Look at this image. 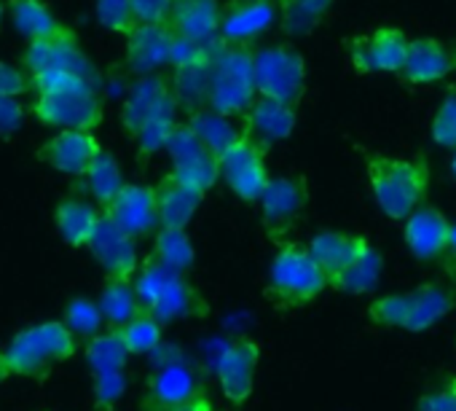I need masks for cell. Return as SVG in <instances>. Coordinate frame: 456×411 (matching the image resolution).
<instances>
[{
  "label": "cell",
  "mask_w": 456,
  "mask_h": 411,
  "mask_svg": "<svg viewBox=\"0 0 456 411\" xmlns=\"http://www.w3.org/2000/svg\"><path fill=\"white\" fill-rule=\"evenodd\" d=\"M196 395H201L199 376L183 360H172L151 376L148 390H145V408L175 411L185 406L188 400H193Z\"/></svg>",
  "instance_id": "obj_23"
},
{
  "label": "cell",
  "mask_w": 456,
  "mask_h": 411,
  "mask_svg": "<svg viewBox=\"0 0 456 411\" xmlns=\"http://www.w3.org/2000/svg\"><path fill=\"white\" fill-rule=\"evenodd\" d=\"M100 151H102V145L94 132L62 129L38 148V159L62 175L84 177V172L89 169V164L97 159Z\"/></svg>",
  "instance_id": "obj_19"
},
{
  "label": "cell",
  "mask_w": 456,
  "mask_h": 411,
  "mask_svg": "<svg viewBox=\"0 0 456 411\" xmlns=\"http://www.w3.org/2000/svg\"><path fill=\"white\" fill-rule=\"evenodd\" d=\"M256 100L253 86V49L220 44L207 68L204 105L220 116H242Z\"/></svg>",
  "instance_id": "obj_4"
},
{
  "label": "cell",
  "mask_w": 456,
  "mask_h": 411,
  "mask_svg": "<svg viewBox=\"0 0 456 411\" xmlns=\"http://www.w3.org/2000/svg\"><path fill=\"white\" fill-rule=\"evenodd\" d=\"M28 89L30 78L20 68L0 60V100H20Z\"/></svg>",
  "instance_id": "obj_44"
},
{
  "label": "cell",
  "mask_w": 456,
  "mask_h": 411,
  "mask_svg": "<svg viewBox=\"0 0 456 411\" xmlns=\"http://www.w3.org/2000/svg\"><path fill=\"white\" fill-rule=\"evenodd\" d=\"M22 62L28 68V76L57 73V76H76L89 84H97V70H94L92 60L86 57V52L81 49L76 30H70V28H62L52 38L28 44Z\"/></svg>",
  "instance_id": "obj_9"
},
{
  "label": "cell",
  "mask_w": 456,
  "mask_h": 411,
  "mask_svg": "<svg viewBox=\"0 0 456 411\" xmlns=\"http://www.w3.org/2000/svg\"><path fill=\"white\" fill-rule=\"evenodd\" d=\"M217 167H220V177L240 199H245V201L261 199V193L269 183L266 151H261L250 140L240 137L232 148H225L217 156Z\"/></svg>",
  "instance_id": "obj_13"
},
{
  "label": "cell",
  "mask_w": 456,
  "mask_h": 411,
  "mask_svg": "<svg viewBox=\"0 0 456 411\" xmlns=\"http://www.w3.org/2000/svg\"><path fill=\"white\" fill-rule=\"evenodd\" d=\"M328 288L325 272L314 264L306 245L288 242L277 251L269 267L266 293L282 307H301L314 301Z\"/></svg>",
  "instance_id": "obj_7"
},
{
  "label": "cell",
  "mask_w": 456,
  "mask_h": 411,
  "mask_svg": "<svg viewBox=\"0 0 456 411\" xmlns=\"http://www.w3.org/2000/svg\"><path fill=\"white\" fill-rule=\"evenodd\" d=\"M100 218H102V210L86 199H62L54 213V224H57L62 242L76 251L89 245Z\"/></svg>",
  "instance_id": "obj_27"
},
{
  "label": "cell",
  "mask_w": 456,
  "mask_h": 411,
  "mask_svg": "<svg viewBox=\"0 0 456 411\" xmlns=\"http://www.w3.org/2000/svg\"><path fill=\"white\" fill-rule=\"evenodd\" d=\"M164 151L169 153V161H172V177L207 193L217 177H220V167H217V159L196 140V135L185 127V124H177L164 145Z\"/></svg>",
  "instance_id": "obj_10"
},
{
  "label": "cell",
  "mask_w": 456,
  "mask_h": 411,
  "mask_svg": "<svg viewBox=\"0 0 456 411\" xmlns=\"http://www.w3.org/2000/svg\"><path fill=\"white\" fill-rule=\"evenodd\" d=\"M416 411H456V376L424 392L416 400Z\"/></svg>",
  "instance_id": "obj_42"
},
{
  "label": "cell",
  "mask_w": 456,
  "mask_h": 411,
  "mask_svg": "<svg viewBox=\"0 0 456 411\" xmlns=\"http://www.w3.org/2000/svg\"><path fill=\"white\" fill-rule=\"evenodd\" d=\"M94 14L102 30L124 36V38H129L137 28L134 14H132V0H97Z\"/></svg>",
  "instance_id": "obj_39"
},
{
  "label": "cell",
  "mask_w": 456,
  "mask_h": 411,
  "mask_svg": "<svg viewBox=\"0 0 456 411\" xmlns=\"http://www.w3.org/2000/svg\"><path fill=\"white\" fill-rule=\"evenodd\" d=\"M333 0H277V12L282 14V28L290 36L314 30L322 17L330 12Z\"/></svg>",
  "instance_id": "obj_35"
},
{
  "label": "cell",
  "mask_w": 456,
  "mask_h": 411,
  "mask_svg": "<svg viewBox=\"0 0 456 411\" xmlns=\"http://www.w3.org/2000/svg\"><path fill=\"white\" fill-rule=\"evenodd\" d=\"M405 331L411 333H421L429 331L432 325H437L443 317H448L456 307V296L437 285V283H424L419 288H413L411 293H405Z\"/></svg>",
  "instance_id": "obj_26"
},
{
  "label": "cell",
  "mask_w": 456,
  "mask_h": 411,
  "mask_svg": "<svg viewBox=\"0 0 456 411\" xmlns=\"http://www.w3.org/2000/svg\"><path fill=\"white\" fill-rule=\"evenodd\" d=\"M9 376H12V371H9V363H6V355H4V349H0V384H4Z\"/></svg>",
  "instance_id": "obj_49"
},
{
  "label": "cell",
  "mask_w": 456,
  "mask_h": 411,
  "mask_svg": "<svg viewBox=\"0 0 456 411\" xmlns=\"http://www.w3.org/2000/svg\"><path fill=\"white\" fill-rule=\"evenodd\" d=\"M65 328L81 341V339H92L100 333V328L105 325L102 315H100V307L97 301L86 299V296H76L68 307H65Z\"/></svg>",
  "instance_id": "obj_38"
},
{
  "label": "cell",
  "mask_w": 456,
  "mask_h": 411,
  "mask_svg": "<svg viewBox=\"0 0 456 411\" xmlns=\"http://www.w3.org/2000/svg\"><path fill=\"white\" fill-rule=\"evenodd\" d=\"M256 97L298 105L306 92V60L296 46L280 44L253 52Z\"/></svg>",
  "instance_id": "obj_8"
},
{
  "label": "cell",
  "mask_w": 456,
  "mask_h": 411,
  "mask_svg": "<svg viewBox=\"0 0 456 411\" xmlns=\"http://www.w3.org/2000/svg\"><path fill=\"white\" fill-rule=\"evenodd\" d=\"M0 22H4V4H0Z\"/></svg>",
  "instance_id": "obj_51"
},
{
  "label": "cell",
  "mask_w": 456,
  "mask_h": 411,
  "mask_svg": "<svg viewBox=\"0 0 456 411\" xmlns=\"http://www.w3.org/2000/svg\"><path fill=\"white\" fill-rule=\"evenodd\" d=\"M156 191V210H159V229H185L196 210L201 208L204 193L175 180L172 175L161 177Z\"/></svg>",
  "instance_id": "obj_25"
},
{
  "label": "cell",
  "mask_w": 456,
  "mask_h": 411,
  "mask_svg": "<svg viewBox=\"0 0 456 411\" xmlns=\"http://www.w3.org/2000/svg\"><path fill=\"white\" fill-rule=\"evenodd\" d=\"M277 17V0H228L220 6V44L250 49Z\"/></svg>",
  "instance_id": "obj_14"
},
{
  "label": "cell",
  "mask_w": 456,
  "mask_h": 411,
  "mask_svg": "<svg viewBox=\"0 0 456 411\" xmlns=\"http://www.w3.org/2000/svg\"><path fill=\"white\" fill-rule=\"evenodd\" d=\"M432 140L440 148L456 151V92H448L432 119Z\"/></svg>",
  "instance_id": "obj_40"
},
{
  "label": "cell",
  "mask_w": 456,
  "mask_h": 411,
  "mask_svg": "<svg viewBox=\"0 0 456 411\" xmlns=\"http://www.w3.org/2000/svg\"><path fill=\"white\" fill-rule=\"evenodd\" d=\"M78 339L65 328L62 320L36 323L20 331L4 349L9 371L14 376H44L52 366L73 358Z\"/></svg>",
  "instance_id": "obj_6"
},
{
  "label": "cell",
  "mask_w": 456,
  "mask_h": 411,
  "mask_svg": "<svg viewBox=\"0 0 456 411\" xmlns=\"http://www.w3.org/2000/svg\"><path fill=\"white\" fill-rule=\"evenodd\" d=\"M261 360V344L256 339H232L215 363V376L220 384V392L228 403L242 406L256 387V368Z\"/></svg>",
  "instance_id": "obj_11"
},
{
  "label": "cell",
  "mask_w": 456,
  "mask_h": 411,
  "mask_svg": "<svg viewBox=\"0 0 456 411\" xmlns=\"http://www.w3.org/2000/svg\"><path fill=\"white\" fill-rule=\"evenodd\" d=\"M153 261L169 272L185 275L196 261V251L185 229H159L153 240Z\"/></svg>",
  "instance_id": "obj_33"
},
{
  "label": "cell",
  "mask_w": 456,
  "mask_h": 411,
  "mask_svg": "<svg viewBox=\"0 0 456 411\" xmlns=\"http://www.w3.org/2000/svg\"><path fill=\"white\" fill-rule=\"evenodd\" d=\"M451 175H453V180H456V151H453V159H451Z\"/></svg>",
  "instance_id": "obj_50"
},
{
  "label": "cell",
  "mask_w": 456,
  "mask_h": 411,
  "mask_svg": "<svg viewBox=\"0 0 456 411\" xmlns=\"http://www.w3.org/2000/svg\"><path fill=\"white\" fill-rule=\"evenodd\" d=\"M445 253L456 261V224H451V237H448V248H445Z\"/></svg>",
  "instance_id": "obj_48"
},
{
  "label": "cell",
  "mask_w": 456,
  "mask_h": 411,
  "mask_svg": "<svg viewBox=\"0 0 456 411\" xmlns=\"http://www.w3.org/2000/svg\"><path fill=\"white\" fill-rule=\"evenodd\" d=\"M403 237L413 259L419 261H435L445 256L448 237H451V221L432 204H419V208L403 221Z\"/></svg>",
  "instance_id": "obj_22"
},
{
  "label": "cell",
  "mask_w": 456,
  "mask_h": 411,
  "mask_svg": "<svg viewBox=\"0 0 456 411\" xmlns=\"http://www.w3.org/2000/svg\"><path fill=\"white\" fill-rule=\"evenodd\" d=\"M456 73V46L443 44L432 36L421 38H408L405 49V62L400 70V78L413 86L424 84H437Z\"/></svg>",
  "instance_id": "obj_16"
},
{
  "label": "cell",
  "mask_w": 456,
  "mask_h": 411,
  "mask_svg": "<svg viewBox=\"0 0 456 411\" xmlns=\"http://www.w3.org/2000/svg\"><path fill=\"white\" fill-rule=\"evenodd\" d=\"M368 183L379 210L392 221H405L419 204H424L429 188V167L424 159L370 156Z\"/></svg>",
  "instance_id": "obj_3"
},
{
  "label": "cell",
  "mask_w": 456,
  "mask_h": 411,
  "mask_svg": "<svg viewBox=\"0 0 456 411\" xmlns=\"http://www.w3.org/2000/svg\"><path fill=\"white\" fill-rule=\"evenodd\" d=\"M25 108L20 100H0V135H12L22 124Z\"/></svg>",
  "instance_id": "obj_46"
},
{
  "label": "cell",
  "mask_w": 456,
  "mask_h": 411,
  "mask_svg": "<svg viewBox=\"0 0 456 411\" xmlns=\"http://www.w3.org/2000/svg\"><path fill=\"white\" fill-rule=\"evenodd\" d=\"M185 127L196 135V140L217 159L225 148H232L240 137H242V129L240 124H234V119L228 116H220L209 108H193L188 113V121Z\"/></svg>",
  "instance_id": "obj_29"
},
{
  "label": "cell",
  "mask_w": 456,
  "mask_h": 411,
  "mask_svg": "<svg viewBox=\"0 0 456 411\" xmlns=\"http://www.w3.org/2000/svg\"><path fill=\"white\" fill-rule=\"evenodd\" d=\"M9 17L17 33L28 38V44L52 38L65 28L44 0H9Z\"/></svg>",
  "instance_id": "obj_31"
},
{
  "label": "cell",
  "mask_w": 456,
  "mask_h": 411,
  "mask_svg": "<svg viewBox=\"0 0 456 411\" xmlns=\"http://www.w3.org/2000/svg\"><path fill=\"white\" fill-rule=\"evenodd\" d=\"M121 124L140 153H156L177 127V100L164 78H140L121 108Z\"/></svg>",
  "instance_id": "obj_2"
},
{
  "label": "cell",
  "mask_w": 456,
  "mask_h": 411,
  "mask_svg": "<svg viewBox=\"0 0 456 411\" xmlns=\"http://www.w3.org/2000/svg\"><path fill=\"white\" fill-rule=\"evenodd\" d=\"M84 183H86V191L92 193V199L100 204V210H102L124 185V175H121V167H118L116 156L108 153V151H100L97 159L84 172Z\"/></svg>",
  "instance_id": "obj_34"
},
{
  "label": "cell",
  "mask_w": 456,
  "mask_h": 411,
  "mask_svg": "<svg viewBox=\"0 0 456 411\" xmlns=\"http://www.w3.org/2000/svg\"><path fill=\"white\" fill-rule=\"evenodd\" d=\"M172 0H132V14L137 25H167Z\"/></svg>",
  "instance_id": "obj_43"
},
{
  "label": "cell",
  "mask_w": 456,
  "mask_h": 411,
  "mask_svg": "<svg viewBox=\"0 0 456 411\" xmlns=\"http://www.w3.org/2000/svg\"><path fill=\"white\" fill-rule=\"evenodd\" d=\"M175 411H220L207 395H196L193 400H188L185 406H180V408H175Z\"/></svg>",
  "instance_id": "obj_47"
},
{
  "label": "cell",
  "mask_w": 456,
  "mask_h": 411,
  "mask_svg": "<svg viewBox=\"0 0 456 411\" xmlns=\"http://www.w3.org/2000/svg\"><path fill=\"white\" fill-rule=\"evenodd\" d=\"M30 89H36L33 116L44 127L54 129H84L97 132L102 124V100L97 84H89L76 76L38 73L28 76Z\"/></svg>",
  "instance_id": "obj_1"
},
{
  "label": "cell",
  "mask_w": 456,
  "mask_h": 411,
  "mask_svg": "<svg viewBox=\"0 0 456 411\" xmlns=\"http://www.w3.org/2000/svg\"><path fill=\"white\" fill-rule=\"evenodd\" d=\"M102 216L113 221L129 237H145L159 229L156 191L145 183H124L121 191L102 208Z\"/></svg>",
  "instance_id": "obj_15"
},
{
  "label": "cell",
  "mask_w": 456,
  "mask_h": 411,
  "mask_svg": "<svg viewBox=\"0 0 456 411\" xmlns=\"http://www.w3.org/2000/svg\"><path fill=\"white\" fill-rule=\"evenodd\" d=\"M129 352L124 349L121 339L116 331H105L97 333L86 341V360L94 371V376L100 374H113V371H124Z\"/></svg>",
  "instance_id": "obj_36"
},
{
  "label": "cell",
  "mask_w": 456,
  "mask_h": 411,
  "mask_svg": "<svg viewBox=\"0 0 456 411\" xmlns=\"http://www.w3.org/2000/svg\"><path fill=\"white\" fill-rule=\"evenodd\" d=\"M116 333L129 355H148V352L159 349V344H161V323L156 317H151L148 312H140L126 325L116 328Z\"/></svg>",
  "instance_id": "obj_37"
},
{
  "label": "cell",
  "mask_w": 456,
  "mask_h": 411,
  "mask_svg": "<svg viewBox=\"0 0 456 411\" xmlns=\"http://www.w3.org/2000/svg\"><path fill=\"white\" fill-rule=\"evenodd\" d=\"M365 237L357 234H344V232H320L312 237V242L306 245L309 256L314 259V264L325 272V277L330 280L333 275H338L344 267H349L357 253L365 248Z\"/></svg>",
  "instance_id": "obj_28"
},
{
  "label": "cell",
  "mask_w": 456,
  "mask_h": 411,
  "mask_svg": "<svg viewBox=\"0 0 456 411\" xmlns=\"http://www.w3.org/2000/svg\"><path fill=\"white\" fill-rule=\"evenodd\" d=\"M124 392V371H113V374H100L94 382V398L100 406H113Z\"/></svg>",
  "instance_id": "obj_45"
},
{
  "label": "cell",
  "mask_w": 456,
  "mask_h": 411,
  "mask_svg": "<svg viewBox=\"0 0 456 411\" xmlns=\"http://www.w3.org/2000/svg\"><path fill=\"white\" fill-rule=\"evenodd\" d=\"M240 129H242L245 140H250L261 151H269L274 143H282V140H288L293 135V129H296V108L285 105V103H277V100L256 97L250 103V108L242 113Z\"/></svg>",
  "instance_id": "obj_17"
},
{
  "label": "cell",
  "mask_w": 456,
  "mask_h": 411,
  "mask_svg": "<svg viewBox=\"0 0 456 411\" xmlns=\"http://www.w3.org/2000/svg\"><path fill=\"white\" fill-rule=\"evenodd\" d=\"M261 216H264V224L269 232H285L290 229L304 208L309 201V191H306V180L301 177H269L264 193H261Z\"/></svg>",
  "instance_id": "obj_21"
},
{
  "label": "cell",
  "mask_w": 456,
  "mask_h": 411,
  "mask_svg": "<svg viewBox=\"0 0 456 411\" xmlns=\"http://www.w3.org/2000/svg\"><path fill=\"white\" fill-rule=\"evenodd\" d=\"M381 267H384V261H381L379 251L370 242H365V248L357 253V259L349 267H344L338 275H333L328 280V288L341 291V293H349V296L370 293L379 285Z\"/></svg>",
  "instance_id": "obj_30"
},
{
  "label": "cell",
  "mask_w": 456,
  "mask_h": 411,
  "mask_svg": "<svg viewBox=\"0 0 456 411\" xmlns=\"http://www.w3.org/2000/svg\"><path fill=\"white\" fill-rule=\"evenodd\" d=\"M405 293H389V296H379L368 304V315L376 325L384 328H405Z\"/></svg>",
  "instance_id": "obj_41"
},
{
  "label": "cell",
  "mask_w": 456,
  "mask_h": 411,
  "mask_svg": "<svg viewBox=\"0 0 456 411\" xmlns=\"http://www.w3.org/2000/svg\"><path fill=\"white\" fill-rule=\"evenodd\" d=\"M408 36L400 28H376L349 41V62L357 73H395L400 76L405 62Z\"/></svg>",
  "instance_id": "obj_12"
},
{
  "label": "cell",
  "mask_w": 456,
  "mask_h": 411,
  "mask_svg": "<svg viewBox=\"0 0 456 411\" xmlns=\"http://www.w3.org/2000/svg\"><path fill=\"white\" fill-rule=\"evenodd\" d=\"M97 307H100L102 320L110 325V331L126 325L132 317H137L142 312L137 293L132 288V280H105L100 299H97Z\"/></svg>",
  "instance_id": "obj_32"
},
{
  "label": "cell",
  "mask_w": 456,
  "mask_h": 411,
  "mask_svg": "<svg viewBox=\"0 0 456 411\" xmlns=\"http://www.w3.org/2000/svg\"><path fill=\"white\" fill-rule=\"evenodd\" d=\"M86 251L102 267L108 280H132L134 272H137V245H134V237L121 232L105 216L100 218V224H97Z\"/></svg>",
  "instance_id": "obj_20"
},
{
  "label": "cell",
  "mask_w": 456,
  "mask_h": 411,
  "mask_svg": "<svg viewBox=\"0 0 456 411\" xmlns=\"http://www.w3.org/2000/svg\"><path fill=\"white\" fill-rule=\"evenodd\" d=\"M175 33L167 25H137L126 38V65L129 70L148 76L169 62Z\"/></svg>",
  "instance_id": "obj_24"
},
{
  "label": "cell",
  "mask_w": 456,
  "mask_h": 411,
  "mask_svg": "<svg viewBox=\"0 0 456 411\" xmlns=\"http://www.w3.org/2000/svg\"><path fill=\"white\" fill-rule=\"evenodd\" d=\"M167 28L175 38L196 46L220 44V4L217 0H172Z\"/></svg>",
  "instance_id": "obj_18"
},
{
  "label": "cell",
  "mask_w": 456,
  "mask_h": 411,
  "mask_svg": "<svg viewBox=\"0 0 456 411\" xmlns=\"http://www.w3.org/2000/svg\"><path fill=\"white\" fill-rule=\"evenodd\" d=\"M134 275L137 277H134L132 288L137 293L142 312L156 317L161 325L175 323V320H185V317H201L207 312L204 299L188 283L185 275L169 272V269L159 267L153 259L145 261Z\"/></svg>",
  "instance_id": "obj_5"
}]
</instances>
